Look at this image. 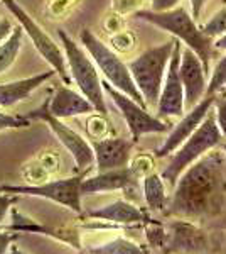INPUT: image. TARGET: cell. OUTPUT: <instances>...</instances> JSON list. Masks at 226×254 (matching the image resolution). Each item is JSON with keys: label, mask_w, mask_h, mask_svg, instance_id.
<instances>
[{"label": "cell", "mask_w": 226, "mask_h": 254, "mask_svg": "<svg viewBox=\"0 0 226 254\" xmlns=\"http://www.w3.org/2000/svg\"><path fill=\"white\" fill-rule=\"evenodd\" d=\"M31 119L26 116H12L0 109V132L10 129H26V127H31Z\"/></svg>", "instance_id": "f1b7e54d"}, {"label": "cell", "mask_w": 226, "mask_h": 254, "mask_svg": "<svg viewBox=\"0 0 226 254\" xmlns=\"http://www.w3.org/2000/svg\"><path fill=\"white\" fill-rule=\"evenodd\" d=\"M143 198H145L147 208L154 212H162L167 208V193H166V183L162 176L157 173H149L143 176Z\"/></svg>", "instance_id": "7402d4cb"}, {"label": "cell", "mask_w": 226, "mask_h": 254, "mask_svg": "<svg viewBox=\"0 0 226 254\" xmlns=\"http://www.w3.org/2000/svg\"><path fill=\"white\" fill-rule=\"evenodd\" d=\"M166 215L204 219L220 214L226 198V180L221 154L209 151L181 173Z\"/></svg>", "instance_id": "6da1fadb"}, {"label": "cell", "mask_w": 226, "mask_h": 254, "mask_svg": "<svg viewBox=\"0 0 226 254\" xmlns=\"http://www.w3.org/2000/svg\"><path fill=\"white\" fill-rule=\"evenodd\" d=\"M20 237H22L20 232L9 231V229H5V227H2V225H0V254L9 253V248L17 239H20Z\"/></svg>", "instance_id": "836d02e7"}, {"label": "cell", "mask_w": 226, "mask_h": 254, "mask_svg": "<svg viewBox=\"0 0 226 254\" xmlns=\"http://www.w3.org/2000/svg\"><path fill=\"white\" fill-rule=\"evenodd\" d=\"M9 214H10V224L5 225V229H9V231L20 232V234L47 236V237H52V239L61 241V243H64V244H69L71 248H75L76 251H83L81 241H80V232H78L76 229L49 227V225H44V224L38 222V220H34L32 217L22 214V212L15 207H10Z\"/></svg>", "instance_id": "5bb4252c"}, {"label": "cell", "mask_w": 226, "mask_h": 254, "mask_svg": "<svg viewBox=\"0 0 226 254\" xmlns=\"http://www.w3.org/2000/svg\"><path fill=\"white\" fill-rule=\"evenodd\" d=\"M0 2H2V0H0Z\"/></svg>", "instance_id": "b9f144b4"}, {"label": "cell", "mask_w": 226, "mask_h": 254, "mask_svg": "<svg viewBox=\"0 0 226 254\" xmlns=\"http://www.w3.org/2000/svg\"><path fill=\"white\" fill-rule=\"evenodd\" d=\"M24 31L20 26H14L9 38L0 43V75L5 73L17 61L19 53L22 49Z\"/></svg>", "instance_id": "603a6c76"}, {"label": "cell", "mask_w": 226, "mask_h": 254, "mask_svg": "<svg viewBox=\"0 0 226 254\" xmlns=\"http://www.w3.org/2000/svg\"><path fill=\"white\" fill-rule=\"evenodd\" d=\"M2 2L9 9L10 14L14 15V19L19 22V26L22 27L24 34H27V38L31 39V43L34 44V48L38 49L39 55L47 61L49 66L54 69L56 75L63 80V83H71L64 51L54 43V39L44 31V27L41 24L36 22L34 17H31V14L24 7H20L17 0H2Z\"/></svg>", "instance_id": "ba28073f"}, {"label": "cell", "mask_w": 226, "mask_h": 254, "mask_svg": "<svg viewBox=\"0 0 226 254\" xmlns=\"http://www.w3.org/2000/svg\"><path fill=\"white\" fill-rule=\"evenodd\" d=\"M221 132L218 129L216 117H215V109H209L206 117L203 119V122L192 130L189 136L181 142V146L174 151V156L171 158L169 165L164 168V171L160 173L164 183L174 187L178 178L181 176L184 170L192 165L198 158L203 154L209 153L213 147L221 144Z\"/></svg>", "instance_id": "3957f363"}, {"label": "cell", "mask_w": 226, "mask_h": 254, "mask_svg": "<svg viewBox=\"0 0 226 254\" xmlns=\"http://www.w3.org/2000/svg\"><path fill=\"white\" fill-rule=\"evenodd\" d=\"M101 87H103V92L106 95L112 98L115 107L120 110L123 121L129 126L130 136H132L134 142H138L140 137L145 136V134H160L169 130L167 122L160 121L159 117L150 116L149 109H145L138 102H135L134 98H130L129 95L120 92V90L112 87L106 80H101Z\"/></svg>", "instance_id": "8fae6325"}, {"label": "cell", "mask_w": 226, "mask_h": 254, "mask_svg": "<svg viewBox=\"0 0 226 254\" xmlns=\"http://www.w3.org/2000/svg\"><path fill=\"white\" fill-rule=\"evenodd\" d=\"M221 146V149H223V153L226 154V142H223V144H220Z\"/></svg>", "instance_id": "ab89813d"}, {"label": "cell", "mask_w": 226, "mask_h": 254, "mask_svg": "<svg viewBox=\"0 0 226 254\" xmlns=\"http://www.w3.org/2000/svg\"><path fill=\"white\" fill-rule=\"evenodd\" d=\"M225 87H226V56L221 61H218V64L213 69L211 80L206 85V92H204L203 98H201L194 107L187 110V114L182 117V121L179 124H176V127L171 130L169 136L164 141V144L155 151V156L166 158L174 153L181 146V142L203 122V119L206 117L209 109L213 107V104H215V100L218 98V93L223 92Z\"/></svg>", "instance_id": "52a82bcc"}, {"label": "cell", "mask_w": 226, "mask_h": 254, "mask_svg": "<svg viewBox=\"0 0 226 254\" xmlns=\"http://www.w3.org/2000/svg\"><path fill=\"white\" fill-rule=\"evenodd\" d=\"M24 116L31 119V121H43L44 124H47L57 141L63 144L64 149L75 159L78 171H91V168L94 166V154L91 144L81 134H78L75 129L64 124L63 119H57L49 112V97L43 102L41 107L31 110V112L24 114Z\"/></svg>", "instance_id": "30bf717a"}, {"label": "cell", "mask_w": 226, "mask_h": 254, "mask_svg": "<svg viewBox=\"0 0 226 254\" xmlns=\"http://www.w3.org/2000/svg\"><path fill=\"white\" fill-rule=\"evenodd\" d=\"M181 61V41L176 38L174 48L171 53V60L166 69V76L162 81V88L157 100V117H181L184 116V90L179 76Z\"/></svg>", "instance_id": "7c38bea8"}, {"label": "cell", "mask_w": 226, "mask_h": 254, "mask_svg": "<svg viewBox=\"0 0 226 254\" xmlns=\"http://www.w3.org/2000/svg\"><path fill=\"white\" fill-rule=\"evenodd\" d=\"M103 29L108 32V34H113V32L125 29V19H123V15L115 10H110L103 17Z\"/></svg>", "instance_id": "d6a6232c"}, {"label": "cell", "mask_w": 226, "mask_h": 254, "mask_svg": "<svg viewBox=\"0 0 226 254\" xmlns=\"http://www.w3.org/2000/svg\"><path fill=\"white\" fill-rule=\"evenodd\" d=\"M143 2L145 0H112V10L122 15L135 14L137 10H140Z\"/></svg>", "instance_id": "1f68e13d"}, {"label": "cell", "mask_w": 226, "mask_h": 254, "mask_svg": "<svg viewBox=\"0 0 226 254\" xmlns=\"http://www.w3.org/2000/svg\"><path fill=\"white\" fill-rule=\"evenodd\" d=\"M12 29H14V24H12V20L7 19V17H0V43L9 38Z\"/></svg>", "instance_id": "8d00e7d4"}, {"label": "cell", "mask_w": 226, "mask_h": 254, "mask_svg": "<svg viewBox=\"0 0 226 254\" xmlns=\"http://www.w3.org/2000/svg\"><path fill=\"white\" fill-rule=\"evenodd\" d=\"M90 171H80V175L68 176V178H51L47 182L38 183V185H0V191L14 195L38 196L46 198L54 203L69 208L76 214H83L81 207V182Z\"/></svg>", "instance_id": "9c48e42d"}, {"label": "cell", "mask_w": 226, "mask_h": 254, "mask_svg": "<svg viewBox=\"0 0 226 254\" xmlns=\"http://www.w3.org/2000/svg\"><path fill=\"white\" fill-rule=\"evenodd\" d=\"M203 29V32L206 36H209V38H215V36H221L226 32V7L223 10H220L218 14L213 17L209 22L206 24L204 27H201Z\"/></svg>", "instance_id": "f546056e"}, {"label": "cell", "mask_w": 226, "mask_h": 254, "mask_svg": "<svg viewBox=\"0 0 226 254\" xmlns=\"http://www.w3.org/2000/svg\"><path fill=\"white\" fill-rule=\"evenodd\" d=\"M172 239L166 251H206V239L198 227L186 220H178L171 225Z\"/></svg>", "instance_id": "ffe728a7"}, {"label": "cell", "mask_w": 226, "mask_h": 254, "mask_svg": "<svg viewBox=\"0 0 226 254\" xmlns=\"http://www.w3.org/2000/svg\"><path fill=\"white\" fill-rule=\"evenodd\" d=\"M85 130L86 136L91 141H98V139H105L110 136H115V129L108 119V114L96 112L88 114V119L85 122Z\"/></svg>", "instance_id": "cb8c5ba5"}, {"label": "cell", "mask_w": 226, "mask_h": 254, "mask_svg": "<svg viewBox=\"0 0 226 254\" xmlns=\"http://www.w3.org/2000/svg\"><path fill=\"white\" fill-rule=\"evenodd\" d=\"M90 144L93 147L96 170L105 171L129 165L135 142L123 137L110 136L105 139H98V141H91Z\"/></svg>", "instance_id": "9a60e30c"}, {"label": "cell", "mask_w": 226, "mask_h": 254, "mask_svg": "<svg viewBox=\"0 0 226 254\" xmlns=\"http://www.w3.org/2000/svg\"><path fill=\"white\" fill-rule=\"evenodd\" d=\"M135 19L145 20L157 27H162L171 32L174 38L182 41L184 46L191 48L199 56L204 69H209V61L213 58V39L198 27L192 15L184 7H174L166 12H154V10H137Z\"/></svg>", "instance_id": "7a4b0ae2"}, {"label": "cell", "mask_w": 226, "mask_h": 254, "mask_svg": "<svg viewBox=\"0 0 226 254\" xmlns=\"http://www.w3.org/2000/svg\"><path fill=\"white\" fill-rule=\"evenodd\" d=\"M86 251H90V253H145L143 249L138 248L137 244L129 243V241L122 239V237H118V239L112 241V243H106L103 246H98V248L86 249Z\"/></svg>", "instance_id": "4316f807"}, {"label": "cell", "mask_w": 226, "mask_h": 254, "mask_svg": "<svg viewBox=\"0 0 226 254\" xmlns=\"http://www.w3.org/2000/svg\"><path fill=\"white\" fill-rule=\"evenodd\" d=\"M17 198H19V195L7 193V191H0V225H2V222L5 220L10 207L17 202Z\"/></svg>", "instance_id": "e575fe53"}, {"label": "cell", "mask_w": 226, "mask_h": 254, "mask_svg": "<svg viewBox=\"0 0 226 254\" xmlns=\"http://www.w3.org/2000/svg\"><path fill=\"white\" fill-rule=\"evenodd\" d=\"M213 46L218 48V49H226V34L221 36V38L218 39L216 43H213Z\"/></svg>", "instance_id": "f35d334b"}, {"label": "cell", "mask_w": 226, "mask_h": 254, "mask_svg": "<svg viewBox=\"0 0 226 254\" xmlns=\"http://www.w3.org/2000/svg\"><path fill=\"white\" fill-rule=\"evenodd\" d=\"M81 0H46L44 15L51 20L66 19L73 10L80 5Z\"/></svg>", "instance_id": "d4e9b609"}, {"label": "cell", "mask_w": 226, "mask_h": 254, "mask_svg": "<svg viewBox=\"0 0 226 254\" xmlns=\"http://www.w3.org/2000/svg\"><path fill=\"white\" fill-rule=\"evenodd\" d=\"M213 109H215L218 129H220L221 136L226 137V95H218L215 104H213Z\"/></svg>", "instance_id": "4dcf8cb0"}, {"label": "cell", "mask_w": 226, "mask_h": 254, "mask_svg": "<svg viewBox=\"0 0 226 254\" xmlns=\"http://www.w3.org/2000/svg\"><path fill=\"white\" fill-rule=\"evenodd\" d=\"M88 219L94 220H103V222H113V224H147L149 222V215L140 208H137L132 203L125 202V200H115L113 203L106 205L98 210H91L86 214Z\"/></svg>", "instance_id": "d6986e66"}, {"label": "cell", "mask_w": 226, "mask_h": 254, "mask_svg": "<svg viewBox=\"0 0 226 254\" xmlns=\"http://www.w3.org/2000/svg\"><path fill=\"white\" fill-rule=\"evenodd\" d=\"M137 176L129 166L98 171L93 176H85L81 182V195L103 193V191L127 190L137 183Z\"/></svg>", "instance_id": "2e32d148"}, {"label": "cell", "mask_w": 226, "mask_h": 254, "mask_svg": "<svg viewBox=\"0 0 226 254\" xmlns=\"http://www.w3.org/2000/svg\"><path fill=\"white\" fill-rule=\"evenodd\" d=\"M179 76L184 90V110L192 109L206 92V69L191 48H181Z\"/></svg>", "instance_id": "4fadbf2b"}, {"label": "cell", "mask_w": 226, "mask_h": 254, "mask_svg": "<svg viewBox=\"0 0 226 254\" xmlns=\"http://www.w3.org/2000/svg\"><path fill=\"white\" fill-rule=\"evenodd\" d=\"M174 43L176 38H172L167 43L152 46L145 49L140 56L127 63L134 83L137 85L147 109L157 105L159 93L160 88H162V81L164 76H166V69L167 64H169Z\"/></svg>", "instance_id": "5b68a950"}, {"label": "cell", "mask_w": 226, "mask_h": 254, "mask_svg": "<svg viewBox=\"0 0 226 254\" xmlns=\"http://www.w3.org/2000/svg\"><path fill=\"white\" fill-rule=\"evenodd\" d=\"M54 75L56 71L51 68L49 71L38 73V75L27 76V78L0 83V109H10L14 105L20 104V102H24L26 98L32 95V92H36L41 85H44Z\"/></svg>", "instance_id": "ac0fdd59"}, {"label": "cell", "mask_w": 226, "mask_h": 254, "mask_svg": "<svg viewBox=\"0 0 226 254\" xmlns=\"http://www.w3.org/2000/svg\"><path fill=\"white\" fill-rule=\"evenodd\" d=\"M108 46L113 49L117 55H129L130 51H134V48L137 46V38L132 31L129 29H122L118 32L110 34L108 39Z\"/></svg>", "instance_id": "484cf974"}, {"label": "cell", "mask_w": 226, "mask_h": 254, "mask_svg": "<svg viewBox=\"0 0 226 254\" xmlns=\"http://www.w3.org/2000/svg\"><path fill=\"white\" fill-rule=\"evenodd\" d=\"M181 0H152V10L154 12H166L179 5Z\"/></svg>", "instance_id": "d590c367"}, {"label": "cell", "mask_w": 226, "mask_h": 254, "mask_svg": "<svg viewBox=\"0 0 226 254\" xmlns=\"http://www.w3.org/2000/svg\"><path fill=\"white\" fill-rule=\"evenodd\" d=\"M208 0H191V9H192V19L198 20L199 15H201V10H203L204 3H206Z\"/></svg>", "instance_id": "74e56055"}, {"label": "cell", "mask_w": 226, "mask_h": 254, "mask_svg": "<svg viewBox=\"0 0 226 254\" xmlns=\"http://www.w3.org/2000/svg\"><path fill=\"white\" fill-rule=\"evenodd\" d=\"M49 112L57 119H71L78 116H88L94 112V107L83 93H78L69 87L59 85L54 95L49 97Z\"/></svg>", "instance_id": "e0dca14e"}, {"label": "cell", "mask_w": 226, "mask_h": 254, "mask_svg": "<svg viewBox=\"0 0 226 254\" xmlns=\"http://www.w3.org/2000/svg\"><path fill=\"white\" fill-rule=\"evenodd\" d=\"M127 166H129L130 170L134 171V175L140 180L145 175L154 171V156H150V154H147V153H140L134 158L130 156V161Z\"/></svg>", "instance_id": "83f0119b"}, {"label": "cell", "mask_w": 226, "mask_h": 254, "mask_svg": "<svg viewBox=\"0 0 226 254\" xmlns=\"http://www.w3.org/2000/svg\"><path fill=\"white\" fill-rule=\"evenodd\" d=\"M80 41H81V46H83L86 49V53L90 55V58L93 60V63L96 64L98 71H101V75L105 76V80L108 81L112 87L120 90V92L129 95L130 98H134L135 102H138V104L147 109L137 85L134 83L132 75H130V71H129V66H127L125 61L120 58V55H117L108 44H105L100 38H96L90 29L81 31Z\"/></svg>", "instance_id": "8992f818"}, {"label": "cell", "mask_w": 226, "mask_h": 254, "mask_svg": "<svg viewBox=\"0 0 226 254\" xmlns=\"http://www.w3.org/2000/svg\"><path fill=\"white\" fill-rule=\"evenodd\" d=\"M61 166V158L56 153H43L39 156H36L32 161L26 163L22 166V178L29 182V185H38V183L47 182V180L54 178L59 173Z\"/></svg>", "instance_id": "44dd1931"}, {"label": "cell", "mask_w": 226, "mask_h": 254, "mask_svg": "<svg viewBox=\"0 0 226 254\" xmlns=\"http://www.w3.org/2000/svg\"><path fill=\"white\" fill-rule=\"evenodd\" d=\"M220 95H226V87L223 88V92H221V93H220Z\"/></svg>", "instance_id": "60d3db41"}, {"label": "cell", "mask_w": 226, "mask_h": 254, "mask_svg": "<svg viewBox=\"0 0 226 254\" xmlns=\"http://www.w3.org/2000/svg\"><path fill=\"white\" fill-rule=\"evenodd\" d=\"M57 36L61 39L64 49V58H66L68 71L71 76V81H75L80 92L88 98L90 104L93 105L96 112L108 114V107H106L105 92L101 87V78L98 73L96 64L90 58L85 48H81L73 38H69L66 31L59 29Z\"/></svg>", "instance_id": "277c9868"}]
</instances>
